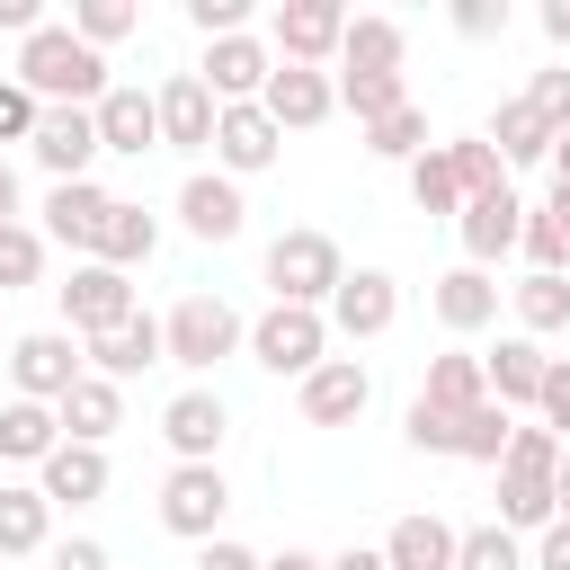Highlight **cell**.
Wrapping results in <instances>:
<instances>
[{
	"label": "cell",
	"mask_w": 570,
	"mask_h": 570,
	"mask_svg": "<svg viewBox=\"0 0 570 570\" xmlns=\"http://www.w3.org/2000/svg\"><path fill=\"white\" fill-rule=\"evenodd\" d=\"M517 249H525V276H570V240H561V223H552L543 205H525V232H517Z\"/></svg>",
	"instance_id": "42"
},
{
	"label": "cell",
	"mask_w": 570,
	"mask_h": 570,
	"mask_svg": "<svg viewBox=\"0 0 570 570\" xmlns=\"http://www.w3.org/2000/svg\"><path fill=\"white\" fill-rule=\"evenodd\" d=\"M365 151H374V160H401V169H410V160L428 151V107L410 98V107H392V116H374V125H365Z\"/></svg>",
	"instance_id": "38"
},
{
	"label": "cell",
	"mask_w": 570,
	"mask_h": 570,
	"mask_svg": "<svg viewBox=\"0 0 570 570\" xmlns=\"http://www.w3.org/2000/svg\"><path fill=\"white\" fill-rule=\"evenodd\" d=\"M178 223H187V240H240L249 232V205H240V178H223V169H196L187 187H178Z\"/></svg>",
	"instance_id": "16"
},
{
	"label": "cell",
	"mask_w": 570,
	"mask_h": 570,
	"mask_svg": "<svg viewBox=\"0 0 570 570\" xmlns=\"http://www.w3.org/2000/svg\"><path fill=\"white\" fill-rule=\"evenodd\" d=\"M258 570H321V552H303V543H285L276 561H258Z\"/></svg>",
	"instance_id": "55"
},
{
	"label": "cell",
	"mask_w": 570,
	"mask_h": 570,
	"mask_svg": "<svg viewBox=\"0 0 570 570\" xmlns=\"http://www.w3.org/2000/svg\"><path fill=\"white\" fill-rule=\"evenodd\" d=\"M0 27H9V36H36L45 9H36V0H0Z\"/></svg>",
	"instance_id": "52"
},
{
	"label": "cell",
	"mask_w": 570,
	"mask_h": 570,
	"mask_svg": "<svg viewBox=\"0 0 570 570\" xmlns=\"http://www.w3.org/2000/svg\"><path fill=\"white\" fill-rule=\"evenodd\" d=\"M543 214H552V223H561V240H570V178H561V187L543 196Z\"/></svg>",
	"instance_id": "57"
},
{
	"label": "cell",
	"mask_w": 570,
	"mask_h": 570,
	"mask_svg": "<svg viewBox=\"0 0 570 570\" xmlns=\"http://www.w3.org/2000/svg\"><path fill=\"white\" fill-rule=\"evenodd\" d=\"M508 312H517V338H552V330H570V276H517L508 285Z\"/></svg>",
	"instance_id": "31"
},
{
	"label": "cell",
	"mask_w": 570,
	"mask_h": 570,
	"mask_svg": "<svg viewBox=\"0 0 570 570\" xmlns=\"http://www.w3.org/2000/svg\"><path fill=\"white\" fill-rule=\"evenodd\" d=\"M267 71H276V53H267L258 36H214L205 62H196V80L214 89V107H249V98L267 89Z\"/></svg>",
	"instance_id": "14"
},
{
	"label": "cell",
	"mask_w": 570,
	"mask_h": 570,
	"mask_svg": "<svg viewBox=\"0 0 570 570\" xmlns=\"http://www.w3.org/2000/svg\"><path fill=\"white\" fill-rule=\"evenodd\" d=\"M321 570H392V561H383V552H365V543H347V552H330Z\"/></svg>",
	"instance_id": "53"
},
{
	"label": "cell",
	"mask_w": 570,
	"mask_h": 570,
	"mask_svg": "<svg viewBox=\"0 0 570 570\" xmlns=\"http://www.w3.org/2000/svg\"><path fill=\"white\" fill-rule=\"evenodd\" d=\"M27 151L53 169V187H62V178H89V160H98V125H89V107H45L36 134H27Z\"/></svg>",
	"instance_id": "19"
},
{
	"label": "cell",
	"mask_w": 570,
	"mask_h": 570,
	"mask_svg": "<svg viewBox=\"0 0 570 570\" xmlns=\"http://www.w3.org/2000/svg\"><path fill=\"white\" fill-rule=\"evenodd\" d=\"M534 428H552V436L570 445V356H552V365H543V392H534Z\"/></svg>",
	"instance_id": "45"
},
{
	"label": "cell",
	"mask_w": 570,
	"mask_h": 570,
	"mask_svg": "<svg viewBox=\"0 0 570 570\" xmlns=\"http://www.w3.org/2000/svg\"><path fill=\"white\" fill-rule=\"evenodd\" d=\"M80 356H89V374H107V383H134L142 365H160V321H151V312H134V321H116V330L80 338Z\"/></svg>",
	"instance_id": "22"
},
{
	"label": "cell",
	"mask_w": 570,
	"mask_h": 570,
	"mask_svg": "<svg viewBox=\"0 0 570 570\" xmlns=\"http://www.w3.org/2000/svg\"><path fill=\"white\" fill-rule=\"evenodd\" d=\"M151 116H160V151H214V89L196 80V71H169L160 89H151Z\"/></svg>",
	"instance_id": "12"
},
{
	"label": "cell",
	"mask_w": 570,
	"mask_h": 570,
	"mask_svg": "<svg viewBox=\"0 0 570 570\" xmlns=\"http://www.w3.org/2000/svg\"><path fill=\"white\" fill-rule=\"evenodd\" d=\"M27 552H53V508L36 481H0V561H27Z\"/></svg>",
	"instance_id": "26"
},
{
	"label": "cell",
	"mask_w": 570,
	"mask_h": 570,
	"mask_svg": "<svg viewBox=\"0 0 570 570\" xmlns=\"http://www.w3.org/2000/svg\"><path fill=\"white\" fill-rule=\"evenodd\" d=\"M552 142H561V134H552V125H543L525 98H499V116H490V151H499L508 169H534V160H552Z\"/></svg>",
	"instance_id": "30"
},
{
	"label": "cell",
	"mask_w": 570,
	"mask_h": 570,
	"mask_svg": "<svg viewBox=\"0 0 570 570\" xmlns=\"http://www.w3.org/2000/svg\"><path fill=\"white\" fill-rule=\"evenodd\" d=\"M374 552H383L392 570H454V525L419 508V517H401V525H392V534H383Z\"/></svg>",
	"instance_id": "29"
},
{
	"label": "cell",
	"mask_w": 570,
	"mask_h": 570,
	"mask_svg": "<svg viewBox=\"0 0 570 570\" xmlns=\"http://www.w3.org/2000/svg\"><path fill=\"white\" fill-rule=\"evenodd\" d=\"M454 36H472V45L508 36V0H454Z\"/></svg>",
	"instance_id": "47"
},
{
	"label": "cell",
	"mask_w": 570,
	"mask_h": 570,
	"mask_svg": "<svg viewBox=\"0 0 570 570\" xmlns=\"http://www.w3.org/2000/svg\"><path fill=\"white\" fill-rule=\"evenodd\" d=\"M543 365H552V356H543L534 338H499V347L481 356V383H490V401L517 419V410H534V392H543Z\"/></svg>",
	"instance_id": "25"
},
{
	"label": "cell",
	"mask_w": 570,
	"mask_h": 570,
	"mask_svg": "<svg viewBox=\"0 0 570 570\" xmlns=\"http://www.w3.org/2000/svg\"><path fill=\"white\" fill-rule=\"evenodd\" d=\"M36 116H45V107H36V98L0 71V142H27V134H36Z\"/></svg>",
	"instance_id": "48"
},
{
	"label": "cell",
	"mask_w": 570,
	"mask_h": 570,
	"mask_svg": "<svg viewBox=\"0 0 570 570\" xmlns=\"http://www.w3.org/2000/svg\"><path fill=\"white\" fill-rule=\"evenodd\" d=\"M45 570H116V561H107V543L71 534V543H53V561H45Z\"/></svg>",
	"instance_id": "50"
},
{
	"label": "cell",
	"mask_w": 570,
	"mask_h": 570,
	"mask_svg": "<svg viewBox=\"0 0 570 570\" xmlns=\"http://www.w3.org/2000/svg\"><path fill=\"white\" fill-rule=\"evenodd\" d=\"M53 294H62V330H71V338H98V330L134 321V276H116V267H98V258H80Z\"/></svg>",
	"instance_id": "7"
},
{
	"label": "cell",
	"mask_w": 570,
	"mask_h": 570,
	"mask_svg": "<svg viewBox=\"0 0 570 570\" xmlns=\"http://www.w3.org/2000/svg\"><path fill=\"white\" fill-rule=\"evenodd\" d=\"M525 107L552 125V134H570V62H552V71H534L525 80Z\"/></svg>",
	"instance_id": "44"
},
{
	"label": "cell",
	"mask_w": 570,
	"mask_h": 570,
	"mask_svg": "<svg viewBox=\"0 0 570 570\" xmlns=\"http://www.w3.org/2000/svg\"><path fill=\"white\" fill-rule=\"evenodd\" d=\"M107 187L98 178H62L53 196H45V240H62V249H80L89 258V240H98V223H107Z\"/></svg>",
	"instance_id": "24"
},
{
	"label": "cell",
	"mask_w": 570,
	"mask_h": 570,
	"mask_svg": "<svg viewBox=\"0 0 570 570\" xmlns=\"http://www.w3.org/2000/svg\"><path fill=\"white\" fill-rule=\"evenodd\" d=\"M187 27L214 45V36H249V0H187Z\"/></svg>",
	"instance_id": "46"
},
{
	"label": "cell",
	"mask_w": 570,
	"mask_h": 570,
	"mask_svg": "<svg viewBox=\"0 0 570 570\" xmlns=\"http://www.w3.org/2000/svg\"><path fill=\"white\" fill-rule=\"evenodd\" d=\"M499 276H481V267H445L436 285H428V303H436V321L454 330V338H472V330H490L499 321Z\"/></svg>",
	"instance_id": "21"
},
{
	"label": "cell",
	"mask_w": 570,
	"mask_h": 570,
	"mask_svg": "<svg viewBox=\"0 0 570 570\" xmlns=\"http://www.w3.org/2000/svg\"><path fill=\"white\" fill-rule=\"evenodd\" d=\"M62 445V419L45 401H0V463H45Z\"/></svg>",
	"instance_id": "34"
},
{
	"label": "cell",
	"mask_w": 570,
	"mask_h": 570,
	"mask_svg": "<svg viewBox=\"0 0 570 570\" xmlns=\"http://www.w3.org/2000/svg\"><path fill=\"white\" fill-rule=\"evenodd\" d=\"M454 570H525V543L490 517V525H463L454 534Z\"/></svg>",
	"instance_id": "39"
},
{
	"label": "cell",
	"mask_w": 570,
	"mask_h": 570,
	"mask_svg": "<svg viewBox=\"0 0 570 570\" xmlns=\"http://www.w3.org/2000/svg\"><path fill=\"white\" fill-rule=\"evenodd\" d=\"M276 151H285V134L267 125L258 98L214 116V169H223V178H258V169H276Z\"/></svg>",
	"instance_id": "15"
},
{
	"label": "cell",
	"mask_w": 570,
	"mask_h": 570,
	"mask_svg": "<svg viewBox=\"0 0 570 570\" xmlns=\"http://www.w3.org/2000/svg\"><path fill=\"white\" fill-rule=\"evenodd\" d=\"M249 338V321L223 303V294H178L169 321H160V365H187V374H214L232 347Z\"/></svg>",
	"instance_id": "2"
},
{
	"label": "cell",
	"mask_w": 570,
	"mask_h": 570,
	"mask_svg": "<svg viewBox=\"0 0 570 570\" xmlns=\"http://www.w3.org/2000/svg\"><path fill=\"white\" fill-rule=\"evenodd\" d=\"M401 53H410L401 18H347V36H338V71H401Z\"/></svg>",
	"instance_id": "32"
},
{
	"label": "cell",
	"mask_w": 570,
	"mask_h": 570,
	"mask_svg": "<svg viewBox=\"0 0 570 570\" xmlns=\"http://www.w3.org/2000/svg\"><path fill=\"white\" fill-rule=\"evenodd\" d=\"M9 80L36 98V107H98L107 98V53H89L71 27H36V36H18V62H9Z\"/></svg>",
	"instance_id": "1"
},
{
	"label": "cell",
	"mask_w": 570,
	"mask_h": 570,
	"mask_svg": "<svg viewBox=\"0 0 570 570\" xmlns=\"http://www.w3.org/2000/svg\"><path fill=\"white\" fill-rule=\"evenodd\" d=\"M321 321H330L338 338H383V330L401 321V285H392L383 267H347V276H338V294L321 303Z\"/></svg>",
	"instance_id": "10"
},
{
	"label": "cell",
	"mask_w": 570,
	"mask_h": 570,
	"mask_svg": "<svg viewBox=\"0 0 570 570\" xmlns=\"http://www.w3.org/2000/svg\"><path fill=\"white\" fill-rule=\"evenodd\" d=\"M36 276H45V232L36 223H0V294L36 285Z\"/></svg>",
	"instance_id": "43"
},
{
	"label": "cell",
	"mask_w": 570,
	"mask_h": 570,
	"mask_svg": "<svg viewBox=\"0 0 570 570\" xmlns=\"http://www.w3.org/2000/svg\"><path fill=\"white\" fill-rule=\"evenodd\" d=\"M419 401H428V410H481V401H490V383H481V356H472V347H445V356H428V383H419Z\"/></svg>",
	"instance_id": "33"
},
{
	"label": "cell",
	"mask_w": 570,
	"mask_h": 570,
	"mask_svg": "<svg viewBox=\"0 0 570 570\" xmlns=\"http://www.w3.org/2000/svg\"><path fill=\"white\" fill-rule=\"evenodd\" d=\"M534 570H570V525H561V517L534 534Z\"/></svg>",
	"instance_id": "51"
},
{
	"label": "cell",
	"mask_w": 570,
	"mask_h": 570,
	"mask_svg": "<svg viewBox=\"0 0 570 570\" xmlns=\"http://www.w3.org/2000/svg\"><path fill=\"white\" fill-rule=\"evenodd\" d=\"M80 374H89V356H80L71 330H27V338L9 347V383H18V401H45V410H53Z\"/></svg>",
	"instance_id": "6"
},
{
	"label": "cell",
	"mask_w": 570,
	"mask_h": 570,
	"mask_svg": "<svg viewBox=\"0 0 570 570\" xmlns=\"http://www.w3.org/2000/svg\"><path fill=\"white\" fill-rule=\"evenodd\" d=\"M53 419H62V436H71V445H107V436L125 428V383H107V374H80V383L53 401Z\"/></svg>",
	"instance_id": "23"
},
{
	"label": "cell",
	"mask_w": 570,
	"mask_h": 570,
	"mask_svg": "<svg viewBox=\"0 0 570 570\" xmlns=\"http://www.w3.org/2000/svg\"><path fill=\"white\" fill-rule=\"evenodd\" d=\"M142 27V0H71V36L89 45V53H107V45H125Z\"/></svg>",
	"instance_id": "37"
},
{
	"label": "cell",
	"mask_w": 570,
	"mask_h": 570,
	"mask_svg": "<svg viewBox=\"0 0 570 570\" xmlns=\"http://www.w3.org/2000/svg\"><path fill=\"white\" fill-rule=\"evenodd\" d=\"M445 169H454L463 205H472V196H499V187H508V160L490 151V134H454V142H445Z\"/></svg>",
	"instance_id": "36"
},
{
	"label": "cell",
	"mask_w": 570,
	"mask_h": 570,
	"mask_svg": "<svg viewBox=\"0 0 570 570\" xmlns=\"http://www.w3.org/2000/svg\"><path fill=\"white\" fill-rule=\"evenodd\" d=\"M258 107H267L276 134H312V125L338 116V80H330V71H303V62H276L267 89H258Z\"/></svg>",
	"instance_id": "9"
},
{
	"label": "cell",
	"mask_w": 570,
	"mask_h": 570,
	"mask_svg": "<svg viewBox=\"0 0 570 570\" xmlns=\"http://www.w3.org/2000/svg\"><path fill=\"white\" fill-rule=\"evenodd\" d=\"M151 249H160V223H151L142 205H125V196H116V205H107V223H98V240H89V258H98V267H116V276H134Z\"/></svg>",
	"instance_id": "27"
},
{
	"label": "cell",
	"mask_w": 570,
	"mask_h": 570,
	"mask_svg": "<svg viewBox=\"0 0 570 570\" xmlns=\"http://www.w3.org/2000/svg\"><path fill=\"white\" fill-rule=\"evenodd\" d=\"M365 401H374V374H365L356 356H321V365L294 383L303 428H356V419H365Z\"/></svg>",
	"instance_id": "8"
},
{
	"label": "cell",
	"mask_w": 570,
	"mask_h": 570,
	"mask_svg": "<svg viewBox=\"0 0 570 570\" xmlns=\"http://www.w3.org/2000/svg\"><path fill=\"white\" fill-rule=\"evenodd\" d=\"M223 517H232L223 463H169V481H160V525H169L178 543H214Z\"/></svg>",
	"instance_id": "5"
},
{
	"label": "cell",
	"mask_w": 570,
	"mask_h": 570,
	"mask_svg": "<svg viewBox=\"0 0 570 570\" xmlns=\"http://www.w3.org/2000/svg\"><path fill=\"white\" fill-rule=\"evenodd\" d=\"M160 436H169V454H178V463H214V454H223V436H232L223 392H214V383H187V392L160 410Z\"/></svg>",
	"instance_id": "13"
},
{
	"label": "cell",
	"mask_w": 570,
	"mask_h": 570,
	"mask_svg": "<svg viewBox=\"0 0 570 570\" xmlns=\"http://www.w3.org/2000/svg\"><path fill=\"white\" fill-rule=\"evenodd\" d=\"M330 80H338V107H347L356 125H374V116L410 107V80H401V71H330Z\"/></svg>",
	"instance_id": "35"
},
{
	"label": "cell",
	"mask_w": 570,
	"mask_h": 570,
	"mask_svg": "<svg viewBox=\"0 0 570 570\" xmlns=\"http://www.w3.org/2000/svg\"><path fill=\"white\" fill-rule=\"evenodd\" d=\"M508 428H517V419H508L499 401H481V410L454 419V454H463V463H499V454H508Z\"/></svg>",
	"instance_id": "41"
},
{
	"label": "cell",
	"mask_w": 570,
	"mask_h": 570,
	"mask_svg": "<svg viewBox=\"0 0 570 570\" xmlns=\"http://www.w3.org/2000/svg\"><path fill=\"white\" fill-rule=\"evenodd\" d=\"M552 517H561L552 472H534V463H499V525H508V534H543Z\"/></svg>",
	"instance_id": "28"
},
{
	"label": "cell",
	"mask_w": 570,
	"mask_h": 570,
	"mask_svg": "<svg viewBox=\"0 0 570 570\" xmlns=\"http://www.w3.org/2000/svg\"><path fill=\"white\" fill-rule=\"evenodd\" d=\"M338 36H347V9H338V0H285V9H276V62L330 71V62H338Z\"/></svg>",
	"instance_id": "11"
},
{
	"label": "cell",
	"mask_w": 570,
	"mask_h": 570,
	"mask_svg": "<svg viewBox=\"0 0 570 570\" xmlns=\"http://www.w3.org/2000/svg\"><path fill=\"white\" fill-rule=\"evenodd\" d=\"M543 169H552V187H561V178H570V134H561V142H552V160H543Z\"/></svg>",
	"instance_id": "58"
},
{
	"label": "cell",
	"mask_w": 570,
	"mask_h": 570,
	"mask_svg": "<svg viewBox=\"0 0 570 570\" xmlns=\"http://www.w3.org/2000/svg\"><path fill=\"white\" fill-rule=\"evenodd\" d=\"M196 570H258V552L232 543V534H214V543H196Z\"/></svg>",
	"instance_id": "49"
},
{
	"label": "cell",
	"mask_w": 570,
	"mask_h": 570,
	"mask_svg": "<svg viewBox=\"0 0 570 570\" xmlns=\"http://www.w3.org/2000/svg\"><path fill=\"white\" fill-rule=\"evenodd\" d=\"M338 276H347V258H338L330 232H276V240H267V285H276V303L321 312V303L338 294Z\"/></svg>",
	"instance_id": "3"
},
{
	"label": "cell",
	"mask_w": 570,
	"mask_h": 570,
	"mask_svg": "<svg viewBox=\"0 0 570 570\" xmlns=\"http://www.w3.org/2000/svg\"><path fill=\"white\" fill-rule=\"evenodd\" d=\"M543 36H552V45L570 53V0H543Z\"/></svg>",
	"instance_id": "54"
},
{
	"label": "cell",
	"mask_w": 570,
	"mask_h": 570,
	"mask_svg": "<svg viewBox=\"0 0 570 570\" xmlns=\"http://www.w3.org/2000/svg\"><path fill=\"white\" fill-rule=\"evenodd\" d=\"M0 223H18V169L0 160Z\"/></svg>",
	"instance_id": "56"
},
{
	"label": "cell",
	"mask_w": 570,
	"mask_h": 570,
	"mask_svg": "<svg viewBox=\"0 0 570 570\" xmlns=\"http://www.w3.org/2000/svg\"><path fill=\"white\" fill-rule=\"evenodd\" d=\"M240 347H249L267 374H294V383H303V374L330 356V321H321V312H303V303H267V312L249 321V338H240Z\"/></svg>",
	"instance_id": "4"
},
{
	"label": "cell",
	"mask_w": 570,
	"mask_h": 570,
	"mask_svg": "<svg viewBox=\"0 0 570 570\" xmlns=\"http://www.w3.org/2000/svg\"><path fill=\"white\" fill-rule=\"evenodd\" d=\"M410 205H419V214H463V187H454V169H445V142H428V151L410 160Z\"/></svg>",
	"instance_id": "40"
},
{
	"label": "cell",
	"mask_w": 570,
	"mask_h": 570,
	"mask_svg": "<svg viewBox=\"0 0 570 570\" xmlns=\"http://www.w3.org/2000/svg\"><path fill=\"white\" fill-rule=\"evenodd\" d=\"M454 232H463V267H499L508 249H517V232H525V196L517 187H499V196H472L463 214H454Z\"/></svg>",
	"instance_id": "17"
},
{
	"label": "cell",
	"mask_w": 570,
	"mask_h": 570,
	"mask_svg": "<svg viewBox=\"0 0 570 570\" xmlns=\"http://www.w3.org/2000/svg\"><path fill=\"white\" fill-rule=\"evenodd\" d=\"M107 445H53L45 463H36V490H45V508H89V499H107Z\"/></svg>",
	"instance_id": "20"
},
{
	"label": "cell",
	"mask_w": 570,
	"mask_h": 570,
	"mask_svg": "<svg viewBox=\"0 0 570 570\" xmlns=\"http://www.w3.org/2000/svg\"><path fill=\"white\" fill-rule=\"evenodd\" d=\"M89 125H98V151H125V160L160 151V116H151V89H134V80H107V98L89 107Z\"/></svg>",
	"instance_id": "18"
},
{
	"label": "cell",
	"mask_w": 570,
	"mask_h": 570,
	"mask_svg": "<svg viewBox=\"0 0 570 570\" xmlns=\"http://www.w3.org/2000/svg\"><path fill=\"white\" fill-rule=\"evenodd\" d=\"M552 499H561V525H570V454H561V472H552Z\"/></svg>",
	"instance_id": "59"
}]
</instances>
